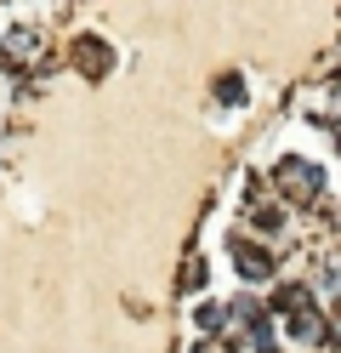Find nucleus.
Returning a JSON list of instances; mask_svg holds the SVG:
<instances>
[{
	"instance_id": "5",
	"label": "nucleus",
	"mask_w": 341,
	"mask_h": 353,
	"mask_svg": "<svg viewBox=\"0 0 341 353\" xmlns=\"http://www.w3.org/2000/svg\"><path fill=\"white\" fill-rule=\"evenodd\" d=\"M205 285V262H188V268H182V291H199Z\"/></svg>"
},
{
	"instance_id": "6",
	"label": "nucleus",
	"mask_w": 341,
	"mask_h": 353,
	"mask_svg": "<svg viewBox=\"0 0 341 353\" xmlns=\"http://www.w3.org/2000/svg\"><path fill=\"white\" fill-rule=\"evenodd\" d=\"M199 325L205 330H222V307H199Z\"/></svg>"
},
{
	"instance_id": "2",
	"label": "nucleus",
	"mask_w": 341,
	"mask_h": 353,
	"mask_svg": "<svg viewBox=\"0 0 341 353\" xmlns=\"http://www.w3.org/2000/svg\"><path fill=\"white\" fill-rule=\"evenodd\" d=\"M227 251H234V256H239V268H245L250 279H267V274H273V262H267V256H262L256 245H245V239H239V234H234V239H227Z\"/></svg>"
},
{
	"instance_id": "4",
	"label": "nucleus",
	"mask_w": 341,
	"mask_h": 353,
	"mask_svg": "<svg viewBox=\"0 0 341 353\" xmlns=\"http://www.w3.org/2000/svg\"><path fill=\"white\" fill-rule=\"evenodd\" d=\"M216 97H222V103H245V80H239V74H222V80H216Z\"/></svg>"
},
{
	"instance_id": "3",
	"label": "nucleus",
	"mask_w": 341,
	"mask_h": 353,
	"mask_svg": "<svg viewBox=\"0 0 341 353\" xmlns=\"http://www.w3.org/2000/svg\"><path fill=\"white\" fill-rule=\"evenodd\" d=\"M74 57H80V74H91V80H97V74H108V63H114L103 40H80V52H74Z\"/></svg>"
},
{
	"instance_id": "1",
	"label": "nucleus",
	"mask_w": 341,
	"mask_h": 353,
	"mask_svg": "<svg viewBox=\"0 0 341 353\" xmlns=\"http://www.w3.org/2000/svg\"><path fill=\"white\" fill-rule=\"evenodd\" d=\"M279 183H285V194H296V200H307V194L324 183V176H318L307 160H279Z\"/></svg>"
}]
</instances>
